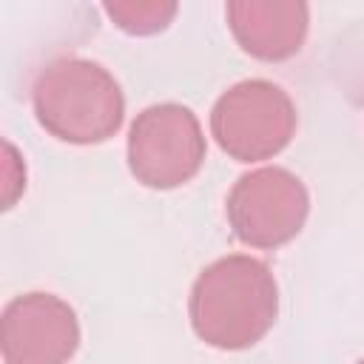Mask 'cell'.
I'll use <instances>...</instances> for the list:
<instances>
[{"label": "cell", "mask_w": 364, "mask_h": 364, "mask_svg": "<svg viewBox=\"0 0 364 364\" xmlns=\"http://www.w3.org/2000/svg\"><path fill=\"white\" fill-rule=\"evenodd\" d=\"M193 333L216 350H247L279 316V284L267 262L230 253L210 262L188 299Z\"/></svg>", "instance_id": "1"}, {"label": "cell", "mask_w": 364, "mask_h": 364, "mask_svg": "<svg viewBox=\"0 0 364 364\" xmlns=\"http://www.w3.org/2000/svg\"><path fill=\"white\" fill-rule=\"evenodd\" d=\"M37 122L71 145H100L125 119V94L114 74L77 54L57 57L40 68L31 85Z\"/></svg>", "instance_id": "2"}, {"label": "cell", "mask_w": 364, "mask_h": 364, "mask_svg": "<svg viewBox=\"0 0 364 364\" xmlns=\"http://www.w3.org/2000/svg\"><path fill=\"white\" fill-rule=\"evenodd\" d=\"M296 105L270 80H242L210 108V134L236 162H262L282 154L296 134Z\"/></svg>", "instance_id": "3"}, {"label": "cell", "mask_w": 364, "mask_h": 364, "mask_svg": "<svg viewBox=\"0 0 364 364\" xmlns=\"http://www.w3.org/2000/svg\"><path fill=\"white\" fill-rule=\"evenodd\" d=\"M128 171L154 191L191 182L208 154L196 114L182 102H156L136 114L128 131Z\"/></svg>", "instance_id": "4"}, {"label": "cell", "mask_w": 364, "mask_h": 364, "mask_svg": "<svg viewBox=\"0 0 364 364\" xmlns=\"http://www.w3.org/2000/svg\"><path fill=\"white\" fill-rule=\"evenodd\" d=\"M225 213L242 245L276 250L301 233L310 213V193L293 171L264 165L233 182Z\"/></svg>", "instance_id": "5"}, {"label": "cell", "mask_w": 364, "mask_h": 364, "mask_svg": "<svg viewBox=\"0 0 364 364\" xmlns=\"http://www.w3.org/2000/svg\"><path fill=\"white\" fill-rule=\"evenodd\" d=\"M80 347V321L54 293H23L3 307L0 350L6 364H68Z\"/></svg>", "instance_id": "6"}, {"label": "cell", "mask_w": 364, "mask_h": 364, "mask_svg": "<svg viewBox=\"0 0 364 364\" xmlns=\"http://www.w3.org/2000/svg\"><path fill=\"white\" fill-rule=\"evenodd\" d=\"M225 17L242 51L262 63L296 57L310 28V6L301 0H230Z\"/></svg>", "instance_id": "7"}, {"label": "cell", "mask_w": 364, "mask_h": 364, "mask_svg": "<svg viewBox=\"0 0 364 364\" xmlns=\"http://www.w3.org/2000/svg\"><path fill=\"white\" fill-rule=\"evenodd\" d=\"M102 9L117 28L134 37L165 31L179 11L173 0H114V3H105Z\"/></svg>", "instance_id": "8"}, {"label": "cell", "mask_w": 364, "mask_h": 364, "mask_svg": "<svg viewBox=\"0 0 364 364\" xmlns=\"http://www.w3.org/2000/svg\"><path fill=\"white\" fill-rule=\"evenodd\" d=\"M358 364H364V358H361V361H358Z\"/></svg>", "instance_id": "9"}]
</instances>
